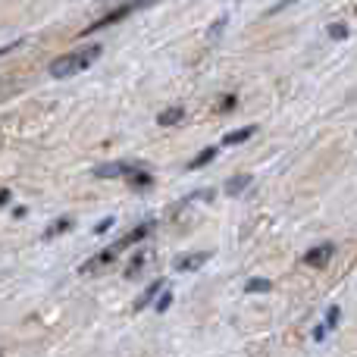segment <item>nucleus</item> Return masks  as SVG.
Returning a JSON list of instances; mask_svg holds the SVG:
<instances>
[{"instance_id":"nucleus-4","label":"nucleus","mask_w":357,"mask_h":357,"mask_svg":"<svg viewBox=\"0 0 357 357\" xmlns=\"http://www.w3.org/2000/svg\"><path fill=\"white\" fill-rule=\"evenodd\" d=\"M116 248H107V251H100V254H94L88 264H82L79 266V273L82 276H91V273H100V270H107V266H113V260H116Z\"/></svg>"},{"instance_id":"nucleus-18","label":"nucleus","mask_w":357,"mask_h":357,"mask_svg":"<svg viewBox=\"0 0 357 357\" xmlns=\"http://www.w3.org/2000/svg\"><path fill=\"white\" fill-rule=\"evenodd\" d=\"M326 31H329V38H335V41H345V38L351 35V31H348V25H342V22H333Z\"/></svg>"},{"instance_id":"nucleus-25","label":"nucleus","mask_w":357,"mask_h":357,"mask_svg":"<svg viewBox=\"0 0 357 357\" xmlns=\"http://www.w3.org/2000/svg\"><path fill=\"white\" fill-rule=\"evenodd\" d=\"M314 339H317V342H323V339H326V326H320V329H317V333H314Z\"/></svg>"},{"instance_id":"nucleus-2","label":"nucleus","mask_w":357,"mask_h":357,"mask_svg":"<svg viewBox=\"0 0 357 357\" xmlns=\"http://www.w3.org/2000/svg\"><path fill=\"white\" fill-rule=\"evenodd\" d=\"M132 10H138V3H126V6H119L116 13H107V16H100L98 22H91L88 25L85 31H82V35H94V31H100V29H110V25H116V22H123L126 16H129Z\"/></svg>"},{"instance_id":"nucleus-22","label":"nucleus","mask_w":357,"mask_h":357,"mask_svg":"<svg viewBox=\"0 0 357 357\" xmlns=\"http://www.w3.org/2000/svg\"><path fill=\"white\" fill-rule=\"evenodd\" d=\"M222 25H226V16H222V19H216V25H213V29H210V35H220V31H222Z\"/></svg>"},{"instance_id":"nucleus-11","label":"nucleus","mask_w":357,"mask_h":357,"mask_svg":"<svg viewBox=\"0 0 357 357\" xmlns=\"http://www.w3.org/2000/svg\"><path fill=\"white\" fill-rule=\"evenodd\" d=\"M126 167H129V163H104V167L94 169V176L98 178H116V176L126 173Z\"/></svg>"},{"instance_id":"nucleus-7","label":"nucleus","mask_w":357,"mask_h":357,"mask_svg":"<svg viewBox=\"0 0 357 357\" xmlns=\"http://www.w3.org/2000/svg\"><path fill=\"white\" fill-rule=\"evenodd\" d=\"M126 178H129V185L132 188H148V185H154V178H151V173H144V169H138V167H126Z\"/></svg>"},{"instance_id":"nucleus-20","label":"nucleus","mask_w":357,"mask_h":357,"mask_svg":"<svg viewBox=\"0 0 357 357\" xmlns=\"http://www.w3.org/2000/svg\"><path fill=\"white\" fill-rule=\"evenodd\" d=\"M113 226V216H104V220L98 222V226H94V235H100V232H107V229Z\"/></svg>"},{"instance_id":"nucleus-21","label":"nucleus","mask_w":357,"mask_h":357,"mask_svg":"<svg viewBox=\"0 0 357 357\" xmlns=\"http://www.w3.org/2000/svg\"><path fill=\"white\" fill-rule=\"evenodd\" d=\"M339 320H342V310H339V307H329L326 323H329V326H335V323H339Z\"/></svg>"},{"instance_id":"nucleus-15","label":"nucleus","mask_w":357,"mask_h":357,"mask_svg":"<svg viewBox=\"0 0 357 357\" xmlns=\"http://www.w3.org/2000/svg\"><path fill=\"white\" fill-rule=\"evenodd\" d=\"M213 157H216V148H204V151H201V154H197V157H195V160H191V163H188V169H201V167H207V163H210V160H213Z\"/></svg>"},{"instance_id":"nucleus-24","label":"nucleus","mask_w":357,"mask_h":357,"mask_svg":"<svg viewBox=\"0 0 357 357\" xmlns=\"http://www.w3.org/2000/svg\"><path fill=\"white\" fill-rule=\"evenodd\" d=\"M3 204H10V188H0V207Z\"/></svg>"},{"instance_id":"nucleus-9","label":"nucleus","mask_w":357,"mask_h":357,"mask_svg":"<svg viewBox=\"0 0 357 357\" xmlns=\"http://www.w3.org/2000/svg\"><path fill=\"white\" fill-rule=\"evenodd\" d=\"M182 119H185V110H182V107H169V110H163L160 116H157V126L169 129V126H178Z\"/></svg>"},{"instance_id":"nucleus-1","label":"nucleus","mask_w":357,"mask_h":357,"mask_svg":"<svg viewBox=\"0 0 357 357\" xmlns=\"http://www.w3.org/2000/svg\"><path fill=\"white\" fill-rule=\"evenodd\" d=\"M94 56H100V44H88L85 50H75V54H66V56H60V60H54L50 63V75H54V79H69V75L91 66Z\"/></svg>"},{"instance_id":"nucleus-19","label":"nucleus","mask_w":357,"mask_h":357,"mask_svg":"<svg viewBox=\"0 0 357 357\" xmlns=\"http://www.w3.org/2000/svg\"><path fill=\"white\" fill-rule=\"evenodd\" d=\"M235 104H238V98H235V94H226V98L220 100V113H229Z\"/></svg>"},{"instance_id":"nucleus-3","label":"nucleus","mask_w":357,"mask_h":357,"mask_svg":"<svg viewBox=\"0 0 357 357\" xmlns=\"http://www.w3.org/2000/svg\"><path fill=\"white\" fill-rule=\"evenodd\" d=\"M333 257H335V245H333V241H323V245L310 248V251L304 254V264H307V266H317V270H323V266H326Z\"/></svg>"},{"instance_id":"nucleus-14","label":"nucleus","mask_w":357,"mask_h":357,"mask_svg":"<svg viewBox=\"0 0 357 357\" xmlns=\"http://www.w3.org/2000/svg\"><path fill=\"white\" fill-rule=\"evenodd\" d=\"M251 182H254L251 176H235V178H229V185H226V195H232V197H235V195H241V191H245Z\"/></svg>"},{"instance_id":"nucleus-17","label":"nucleus","mask_w":357,"mask_h":357,"mask_svg":"<svg viewBox=\"0 0 357 357\" xmlns=\"http://www.w3.org/2000/svg\"><path fill=\"white\" fill-rule=\"evenodd\" d=\"M157 295H160V298H157V314H163V310H169V304H173V291H169L167 285H163V289L157 291Z\"/></svg>"},{"instance_id":"nucleus-16","label":"nucleus","mask_w":357,"mask_h":357,"mask_svg":"<svg viewBox=\"0 0 357 357\" xmlns=\"http://www.w3.org/2000/svg\"><path fill=\"white\" fill-rule=\"evenodd\" d=\"M273 289V282L270 279H251V282L245 285V291L248 295H257V291H270Z\"/></svg>"},{"instance_id":"nucleus-12","label":"nucleus","mask_w":357,"mask_h":357,"mask_svg":"<svg viewBox=\"0 0 357 357\" xmlns=\"http://www.w3.org/2000/svg\"><path fill=\"white\" fill-rule=\"evenodd\" d=\"M254 132H257V126H245V129H235V132H229V135L222 138V144H241V142H248Z\"/></svg>"},{"instance_id":"nucleus-10","label":"nucleus","mask_w":357,"mask_h":357,"mask_svg":"<svg viewBox=\"0 0 357 357\" xmlns=\"http://www.w3.org/2000/svg\"><path fill=\"white\" fill-rule=\"evenodd\" d=\"M163 285H167V282H163V279H160V282H151L148 289H144L142 295H138V301H135V307H132V310H144V307H148V304L157 298V291H160Z\"/></svg>"},{"instance_id":"nucleus-5","label":"nucleus","mask_w":357,"mask_h":357,"mask_svg":"<svg viewBox=\"0 0 357 357\" xmlns=\"http://www.w3.org/2000/svg\"><path fill=\"white\" fill-rule=\"evenodd\" d=\"M151 232H154V222H142V226H135L129 235H123V238H119L113 248H116V251H123V248H129V245H138V241H144Z\"/></svg>"},{"instance_id":"nucleus-13","label":"nucleus","mask_w":357,"mask_h":357,"mask_svg":"<svg viewBox=\"0 0 357 357\" xmlns=\"http://www.w3.org/2000/svg\"><path fill=\"white\" fill-rule=\"evenodd\" d=\"M69 229H73V220H54L47 229H44V238H56V235L69 232Z\"/></svg>"},{"instance_id":"nucleus-8","label":"nucleus","mask_w":357,"mask_h":357,"mask_svg":"<svg viewBox=\"0 0 357 357\" xmlns=\"http://www.w3.org/2000/svg\"><path fill=\"white\" fill-rule=\"evenodd\" d=\"M151 264V251H142V254H135L132 257V264L126 266V279H138L144 273V266Z\"/></svg>"},{"instance_id":"nucleus-6","label":"nucleus","mask_w":357,"mask_h":357,"mask_svg":"<svg viewBox=\"0 0 357 357\" xmlns=\"http://www.w3.org/2000/svg\"><path fill=\"white\" fill-rule=\"evenodd\" d=\"M207 260H210V254H204V251H197V254H182V257H178L173 266H176L178 273H191V270H201Z\"/></svg>"},{"instance_id":"nucleus-23","label":"nucleus","mask_w":357,"mask_h":357,"mask_svg":"<svg viewBox=\"0 0 357 357\" xmlns=\"http://www.w3.org/2000/svg\"><path fill=\"white\" fill-rule=\"evenodd\" d=\"M19 44H22V41H13V44H3V47H0V56H3V54H10V50H16V47H19Z\"/></svg>"}]
</instances>
